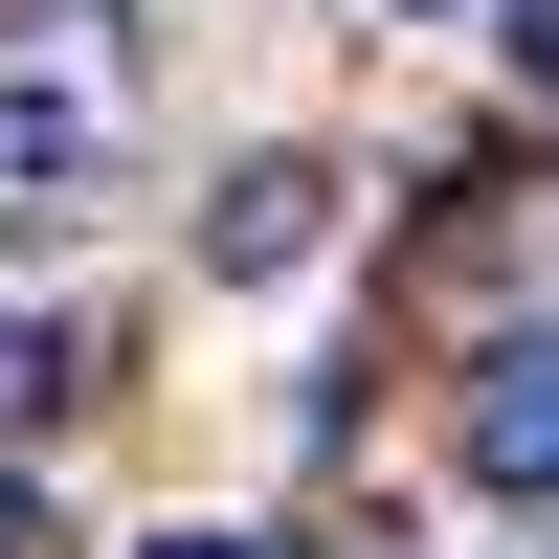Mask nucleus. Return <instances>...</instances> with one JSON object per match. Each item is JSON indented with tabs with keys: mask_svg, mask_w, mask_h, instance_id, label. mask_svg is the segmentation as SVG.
<instances>
[{
	"mask_svg": "<svg viewBox=\"0 0 559 559\" xmlns=\"http://www.w3.org/2000/svg\"><path fill=\"white\" fill-rule=\"evenodd\" d=\"M134 112H157V68H134V0H0V179H23L45 224H68L90 179L134 157Z\"/></svg>",
	"mask_w": 559,
	"mask_h": 559,
	"instance_id": "1",
	"label": "nucleus"
},
{
	"mask_svg": "<svg viewBox=\"0 0 559 559\" xmlns=\"http://www.w3.org/2000/svg\"><path fill=\"white\" fill-rule=\"evenodd\" d=\"M313 247H336V179H313V157H247V179L202 202V269H224V292H292Z\"/></svg>",
	"mask_w": 559,
	"mask_h": 559,
	"instance_id": "2",
	"label": "nucleus"
},
{
	"mask_svg": "<svg viewBox=\"0 0 559 559\" xmlns=\"http://www.w3.org/2000/svg\"><path fill=\"white\" fill-rule=\"evenodd\" d=\"M471 492H559V336H515V358H471Z\"/></svg>",
	"mask_w": 559,
	"mask_h": 559,
	"instance_id": "3",
	"label": "nucleus"
},
{
	"mask_svg": "<svg viewBox=\"0 0 559 559\" xmlns=\"http://www.w3.org/2000/svg\"><path fill=\"white\" fill-rule=\"evenodd\" d=\"M45 403H68V336H45V313H0V448H23Z\"/></svg>",
	"mask_w": 559,
	"mask_h": 559,
	"instance_id": "4",
	"label": "nucleus"
},
{
	"mask_svg": "<svg viewBox=\"0 0 559 559\" xmlns=\"http://www.w3.org/2000/svg\"><path fill=\"white\" fill-rule=\"evenodd\" d=\"M0 559H68V537H45V492H23V471H0Z\"/></svg>",
	"mask_w": 559,
	"mask_h": 559,
	"instance_id": "5",
	"label": "nucleus"
},
{
	"mask_svg": "<svg viewBox=\"0 0 559 559\" xmlns=\"http://www.w3.org/2000/svg\"><path fill=\"white\" fill-rule=\"evenodd\" d=\"M134 559H269V537H202V515H179V537H134Z\"/></svg>",
	"mask_w": 559,
	"mask_h": 559,
	"instance_id": "6",
	"label": "nucleus"
},
{
	"mask_svg": "<svg viewBox=\"0 0 559 559\" xmlns=\"http://www.w3.org/2000/svg\"><path fill=\"white\" fill-rule=\"evenodd\" d=\"M515 68H537V90H559V0H537V23H515Z\"/></svg>",
	"mask_w": 559,
	"mask_h": 559,
	"instance_id": "7",
	"label": "nucleus"
}]
</instances>
